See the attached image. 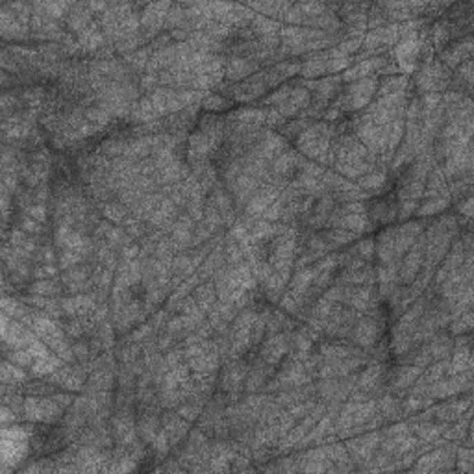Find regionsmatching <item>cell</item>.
<instances>
[{
    "mask_svg": "<svg viewBox=\"0 0 474 474\" xmlns=\"http://www.w3.org/2000/svg\"><path fill=\"white\" fill-rule=\"evenodd\" d=\"M421 200H399V211H397V220L406 222L415 215L417 208H419Z\"/></svg>",
    "mask_w": 474,
    "mask_h": 474,
    "instance_id": "35",
    "label": "cell"
},
{
    "mask_svg": "<svg viewBox=\"0 0 474 474\" xmlns=\"http://www.w3.org/2000/svg\"><path fill=\"white\" fill-rule=\"evenodd\" d=\"M369 219L375 225H389L397 220V211H399V202L391 195H382L378 198H369Z\"/></svg>",
    "mask_w": 474,
    "mask_h": 474,
    "instance_id": "12",
    "label": "cell"
},
{
    "mask_svg": "<svg viewBox=\"0 0 474 474\" xmlns=\"http://www.w3.org/2000/svg\"><path fill=\"white\" fill-rule=\"evenodd\" d=\"M282 26L283 24L274 21V19L263 17V15H258V13H256V17L250 23V30H252L254 37H265V35L278 34L282 30Z\"/></svg>",
    "mask_w": 474,
    "mask_h": 474,
    "instance_id": "28",
    "label": "cell"
},
{
    "mask_svg": "<svg viewBox=\"0 0 474 474\" xmlns=\"http://www.w3.org/2000/svg\"><path fill=\"white\" fill-rule=\"evenodd\" d=\"M97 208H99V211L102 214V217H104L106 220H110L111 225L115 226H121L122 222H124V219L130 215V209H128L121 200H117V198H111V200H106V202L102 204H97Z\"/></svg>",
    "mask_w": 474,
    "mask_h": 474,
    "instance_id": "24",
    "label": "cell"
},
{
    "mask_svg": "<svg viewBox=\"0 0 474 474\" xmlns=\"http://www.w3.org/2000/svg\"><path fill=\"white\" fill-rule=\"evenodd\" d=\"M70 8H73V2H34V10L43 12L58 23H65V17Z\"/></svg>",
    "mask_w": 474,
    "mask_h": 474,
    "instance_id": "27",
    "label": "cell"
},
{
    "mask_svg": "<svg viewBox=\"0 0 474 474\" xmlns=\"http://www.w3.org/2000/svg\"><path fill=\"white\" fill-rule=\"evenodd\" d=\"M191 295L193 298H195V302L198 304V307H200L206 315H208V313L214 310L215 304H217V291H215L214 282H209V280L208 282L198 283Z\"/></svg>",
    "mask_w": 474,
    "mask_h": 474,
    "instance_id": "25",
    "label": "cell"
},
{
    "mask_svg": "<svg viewBox=\"0 0 474 474\" xmlns=\"http://www.w3.org/2000/svg\"><path fill=\"white\" fill-rule=\"evenodd\" d=\"M437 197H451V193H448V178L441 171L439 163L430 171L426 184H424V195H422V198Z\"/></svg>",
    "mask_w": 474,
    "mask_h": 474,
    "instance_id": "18",
    "label": "cell"
},
{
    "mask_svg": "<svg viewBox=\"0 0 474 474\" xmlns=\"http://www.w3.org/2000/svg\"><path fill=\"white\" fill-rule=\"evenodd\" d=\"M0 332H2V347L6 348H24L28 347L30 343H34L37 339V336L34 334V330L28 328L26 324H23L21 321H15V319L8 317L2 313V326H0Z\"/></svg>",
    "mask_w": 474,
    "mask_h": 474,
    "instance_id": "7",
    "label": "cell"
},
{
    "mask_svg": "<svg viewBox=\"0 0 474 474\" xmlns=\"http://www.w3.org/2000/svg\"><path fill=\"white\" fill-rule=\"evenodd\" d=\"M32 422L28 424H19L4 426L2 428V473L10 468H17L19 463L26 462V457L32 452Z\"/></svg>",
    "mask_w": 474,
    "mask_h": 474,
    "instance_id": "1",
    "label": "cell"
},
{
    "mask_svg": "<svg viewBox=\"0 0 474 474\" xmlns=\"http://www.w3.org/2000/svg\"><path fill=\"white\" fill-rule=\"evenodd\" d=\"M452 204L451 197H437V198H426L424 202L419 204L415 215L419 219H426V217H434L437 214H443L448 206Z\"/></svg>",
    "mask_w": 474,
    "mask_h": 474,
    "instance_id": "26",
    "label": "cell"
},
{
    "mask_svg": "<svg viewBox=\"0 0 474 474\" xmlns=\"http://www.w3.org/2000/svg\"><path fill=\"white\" fill-rule=\"evenodd\" d=\"M388 180H389V174L386 169L375 167L370 173H367L365 176L356 180V185H358L361 191L369 193L370 197H372V195H380V193L386 189Z\"/></svg>",
    "mask_w": 474,
    "mask_h": 474,
    "instance_id": "17",
    "label": "cell"
},
{
    "mask_svg": "<svg viewBox=\"0 0 474 474\" xmlns=\"http://www.w3.org/2000/svg\"><path fill=\"white\" fill-rule=\"evenodd\" d=\"M261 69L263 67L256 64L254 59L241 58V56H226L225 80L230 82V84H239Z\"/></svg>",
    "mask_w": 474,
    "mask_h": 474,
    "instance_id": "13",
    "label": "cell"
},
{
    "mask_svg": "<svg viewBox=\"0 0 474 474\" xmlns=\"http://www.w3.org/2000/svg\"><path fill=\"white\" fill-rule=\"evenodd\" d=\"M0 34L4 41H30L32 39V30L24 26L15 13L8 8V4L0 6Z\"/></svg>",
    "mask_w": 474,
    "mask_h": 474,
    "instance_id": "11",
    "label": "cell"
},
{
    "mask_svg": "<svg viewBox=\"0 0 474 474\" xmlns=\"http://www.w3.org/2000/svg\"><path fill=\"white\" fill-rule=\"evenodd\" d=\"M65 415V408L53 397H24V421L34 424H59Z\"/></svg>",
    "mask_w": 474,
    "mask_h": 474,
    "instance_id": "2",
    "label": "cell"
},
{
    "mask_svg": "<svg viewBox=\"0 0 474 474\" xmlns=\"http://www.w3.org/2000/svg\"><path fill=\"white\" fill-rule=\"evenodd\" d=\"M171 6H173L171 2H152V4H145L143 10L139 12L141 32L145 35L146 43H151L152 39H156L158 35L163 34L165 19H167Z\"/></svg>",
    "mask_w": 474,
    "mask_h": 474,
    "instance_id": "3",
    "label": "cell"
},
{
    "mask_svg": "<svg viewBox=\"0 0 474 474\" xmlns=\"http://www.w3.org/2000/svg\"><path fill=\"white\" fill-rule=\"evenodd\" d=\"M471 58H473V37L468 34L459 37V39L451 43V45H446L439 53V58L437 59L445 65L446 69L454 73L463 61H467Z\"/></svg>",
    "mask_w": 474,
    "mask_h": 474,
    "instance_id": "9",
    "label": "cell"
},
{
    "mask_svg": "<svg viewBox=\"0 0 474 474\" xmlns=\"http://www.w3.org/2000/svg\"><path fill=\"white\" fill-rule=\"evenodd\" d=\"M185 19H187V15H185L184 2H180V4H173L167 13V19H165V30L171 32V30H176V28H180V26H184Z\"/></svg>",
    "mask_w": 474,
    "mask_h": 474,
    "instance_id": "33",
    "label": "cell"
},
{
    "mask_svg": "<svg viewBox=\"0 0 474 474\" xmlns=\"http://www.w3.org/2000/svg\"><path fill=\"white\" fill-rule=\"evenodd\" d=\"M457 211H459V217H465V220L473 219V195H467L457 200Z\"/></svg>",
    "mask_w": 474,
    "mask_h": 474,
    "instance_id": "40",
    "label": "cell"
},
{
    "mask_svg": "<svg viewBox=\"0 0 474 474\" xmlns=\"http://www.w3.org/2000/svg\"><path fill=\"white\" fill-rule=\"evenodd\" d=\"M439 167L448 180L457 178L462 174L473 173V143L462 149V151H457L456 154H452L451 158H446L445 162L439 163Z\"/></svg>",
    "mask_w": 474,
    "mask_h": 474,
    "instance_id": "14",
    "label": "cell"
},
{
    "mask_svg": "<svg viewBox=\"0 0 474 474\" xmlns=\"http://www.w3.org/2000/svg\"><path fill=\"white\" fill-rule=\"evenodd\" d=\"M410 91V76L406 75H391L380 78L378 84V91H376V99L378 97H386V95H395V93Z\"/></svg>",
    "mask_w": 474,
    "mask_h": 474,
    "instance_id": "23",
    "label": "cell"
},
{
    "mask_svg": "<svg viewBox=\"0 0 474 474\" xmlns=\"http://www.w3.org/2000/svg\"><path fill=\"white\" fill-rule=\"evenodd\" d=\"M291 350V334L290 332H278L274 336H267L261 341L258 348V356H260L267 365L278 367L282 363L285 356Z\"/></svg>",
    "mask_w": 474,
    "mask_h": 474,
    "instance_id": "8",
    "label": "cell"
},
{
    "mask_svg": "<svg viewBox=\"0 0 474 474\" xmlns=\"http://www.w3.org/2000/svg\"><path fill=\"white\" fill-rule=\"evenodd\" d=\"M56 402H58L59 406H64L65 410H69L70 406H73V402H75V393L73 391H65V389H58L56 393L50 395Z\"/></svg>",
    "mask_w": 474,
    "mask_h": 474,
    "instance_id": "41",
    "label": "cell"
},
{
    "mask_svg": "<svg viewBox=\"0 0 474 474\" xmlns=\"http://www.w3.org/2000/svg\"><path fill=\"white\" fill-rule=\"evenodd\" d=\"M354 64L352 58L348 56H341V58H330L328 59V73H345L350 69Z\"/></svg>",
    "mask_w": 474,
    "mask_h": 474,
    "instance_id": "39",
    "label": "cell"
},
{
    "mask_svg": "<svg viewBox=\"0 0 474 474\" xmlns=\"http://www.w3.org/2000/svg\"><path fill=\"white\" fill-rule=\"evenodd\" d=\"M356 254L361 258V260H365V261H372V258H375V254H376V243L372 241V239H361V241H358L356 243Z\"/></svg>",
    "mask_w": 474,
    "mask_h": 474,
    "instance_id": "36",
    "label": "cell"
},
{
    "mask_svg": "<svg viewBox=\"0 0 474 474\" xmlns=\"http://www.w3.org/2000/svg\"><path fill=\"white\" fill-rule=\"evenodd\" d=\"M424 245H426V236L421 234L415 239V243L411 245V249L400 258L399 285H410L417 278L424 265Z\"/></svg>",
    "mask_w": 474,
    "mask_h": 474,
    "instance_id": "4",
    "label": "cell"
},
{
    "mask_svg": "<svg viewBox=\"0 0 474 474\" xmlns=\"http://www.w3.org/2000/svg\"><path fill=\"white\" fill-rule=\"evenodd\" d=\"M341 304L365 315L370 310H375L378 304H382V301L378 298L376 285H345Z\"/></svg>",
    "mask_w": 474,
    "mask_h": 474,
    "instance_id": "5",
    "label": "cell"
},
{
    "mask_svg": "<svg viewBox=\"0 0 474 474\" xmlns=\"http://www.w3.org/2000/svg\"><path fill=\"white\" fill-rule=\"evenodd\" d=\"M225 260L226 265H239L241 261H245V254L241 245L234 241L231 237L225 236Z\"/></svg>",
    "mask_w": 474,
    "mask_h": 474,
    "instance_id": "31",
    "label": "cell"
},
{
    "mask_svg": "<svg viewBox=\"0 0 474 474\" xmlns=\"http://www.w3.org/2000/svg\"><path fill=\"white\" fill-rule=\"evenodd\" d=\"M2 383H6V386H17V388H23L24 383L30 382V378H32V375H30L28 370L23 369V367H19V365H15L13 361H10V359L4 358V361H2Z\"/></svg>",
    "mask_w": 474,
    "mask_h": 474,
    "instance_id": "22",
    "label": "cell"
},
{
    "mask_svg": "<svg viewBox=\"0 0 474 474\" xmlns=\"http://www.w3.org/2000/svg\"><path fill=\"white\" fill-rule=\"evenodd\" d=\"M471 383H473V370L468 372H462V375L445 376L437 382L430 383L428 397L430 399H452L457 395L471 391Z\"/></svg>",
    "mask_w": 474,
    "mask_h": 474,
    "instance_id": "6",
    "label": "cell"
},
{
    "mask_svg": "<svg viewBox=\"0 0 474 474\" xmlns=\"http://www.w3.org/2000/svg\"><path fill=\"white\" fill-rule=\"evenodd\" d=\"M376 410L383 417V421H400V417L404 415L402 397L391 393V391H386L376 400Z\"/></svg>",
    "mask_w": 474,
    "mask_h": 474,
    "instance_id": "16",
    "label": "cell"
},
{
    "mask_svg": "<svg viewBox=\"0 0 474 474\" xmlns=\"http://www.w3.org/2000/svg\"><path fill=\"white\" fill-rule=\"evenodd\" d=\"M395 236H397V226L386 228L378 234L376 239V258L380 263H391L397 260L395 256Z\"/></svg>",
    "mask_w": 474,
    "mask_h": 474,
    "instance_id": "19",
    "label": "cell"
},
{
    "mask_svg": "<svg viewBox=\"0 0 474 474\" xmlns=\"http://www.w3.org/2000/svg\"><path fill=\"white\" fill-rule=\"evenodd\" d=\"M428 348L430 354H432V361L451 358L452 350H454V337H452L448 332H445V330H441V332H437V334L430 339Z\"/></svg>",
    "mask_w": 474,
    "mask_h": 474,
    "instance_id": "21",
    "label": "cell"
},
{
    "mask_svg": "<svg viewBox=\"0 0 474 474\" xmlns=\"http://www.w3.org/2000/svg\"><path fill=\"white\" fill-rule=\"evenodd\" d=\"M421 372L422 369L417 365L399 363L388 372V391L399 395V397H404V395H408V389L417 382Z\"/></svg>",
    "mask_w": 474,
    "mask_h": 474,
    "instance_id": "10",
    "label": "cell"
},
{
    "mask_svg": "<svg viewBox=\"0 0 474 474\" xmlns=\"http://www.w3.org/2000/svg\"><path fill=\"white\" fill-rule=\"evenodd\" d=\"M202 110H206L208 113H222V111L230 110L231 106H234V102H231L230 99H226V97H222L220 93H208L206 97H204L202 100Z\"/></svg>",
    "mask_w": 474,
    "mask_h": 474,
    "instance_id": "29",
    "label": "cell"
},
{
    "mask_svg": "<svg viewBox=\"0 0 474 474\" xmlns=\"http://www.w3.org/2000/svg\"><path fill=\"white\" fill-rule=\"evenodd\" d=\"M84 261H89V260H87L86 256L75 252V250H67V249L58 250V267L61 272L67 271V269H73V267H76V265H80V263H84Z\"/></svg>",
    "mask_w": 474,
    "mask_h": 474,
    "instance_id": "32",
    "label": "cell"
},
{
    "mask_svg": "<svg viewBox=\"0 0 474 474\" xmlns=\"http://www.w3.org/2000/svg\"><path fill=\"white\" fill-rule=\"evenodd\" d=\"M93 21H95V15H93L91 10L87 8V2H76V4H73L69 13H67L64 24L65 28H67V32L76 35L80 34L86 26H89Z\"/></svg>",
    "mask_w": 474,
    "mask_h": 474,
    "instance_id": "15",
    "label": "cell"
},
{
    "mask_svg": "<svg viewBox=\"0 0 474 474\" xmlns=\"http://www.w3.org/2000/svg\"><path fill=\"white\" fill-rule=\"evenodd\" d=\"M291 91H293V86H291V84H282L276 91H272L269 97L263 99V104H267L269 108H276V106L283 104L285 100L290 99Z\"/></svg>",
    "mask_w": 474,
    "mask_h": 474,
    "instance_id": "34",
    "label": "cell"
},
{
    "mask_svg": "<svg viewBox=\"0 0 474 474\" xmlns=\"http://www.w3.org/2000/svg\"><path fill=\"white\" fill-rule=\"evenodd\" d=\"M158 119H162V117L158 115V111L154 110V106H152L151 99H149V95H143V97L133 104L132 113H130V119H128V121L132 122L133 126H143V124H149V122L158 121Z\"/></svg>",
    "mask_w": 474,
    "mask_h": 474,
    "instance_id": "20",
    "label": "cell"
},
{
    "mask_svg": "<svg viewBox=\"0 0 474 474\" xmlns=\"http://www.w3.org/2000/svg\"><path fill=\"white\" fill-rule=\"evenodd\" d=\"M397 228H399L400 234H404V236L410 237H419L422 231L426 230V226H424L422 220H411V222H404V225L397 226Z\"/></svg>",
    "mask_w": 474,
    "mask_h": 474,
    "instance_id": "38",
    "label": "cell"
},
{
    "mask_svg": "<svg viewBox=\"0 0 474 474\" xmlns=\"http://www.w3.org/2000/svg\"><path fill=\"white\" fill-rule=\"evenodd\" d=\"M21 214L30 215L32 219H35L41 225H46L48 222V215H50V209L45 204H32L26 211H21Z\"/></svg>",
    "mask_w": 474,
    "mask_h": 474,
    "instance_id": "37",
    "label": "cell"
},
{
    "mask_svg": "<svg viewBox=\"0 0 474 474\" xmlns=\"http://www.w3.org/2000/svg\"><path fill=\"white\" fill-rule=\"evenodd\" d=\"M473 326H474L473 310H467V312H463L462 315H457L456 319H452L451 324H448V334H451L452 337L462 336V334H471Z\"/></svg>",
    "mask_w": 474,
    "mask_h": 474,
    "instance_id": "30",
    "label": "cell"
}]
</instances>
